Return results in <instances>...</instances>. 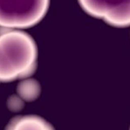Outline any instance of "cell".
<instances>
[{
    "instance_id": "7a4b0ae2",
    "label": "cell",
    "mask_w": 130,
    "mask_h": 130,
    "mask_svg": "<svg viewBox=\"0 0 130 130\" xmlns=\"http://www.w3.org/2000/svg\"><path fill=\"white\" fill-rule=\"evenodd\" d=\"M48 6L49 0H0V27L17 30L33 26Z\"/></svg>"
},
{
    "instance_id": "3957f363",
    "label": "cell",
    "mask_w": 130,
    "mask_h": 130,
    "mask_svg": "<svg viewBox=\"0 0 130 130\" xmlns=\"http://www.w3.org/2000/svg\"><path fill=\"white\" fill-rule=\"evenodd\" d=\"M90 15L102 18L113 27L130 26V0H79Z\"/></svg>"
},
{
    "instance_id": "277c9868",
    "label": "cell",
    "mask_w": 130,
    "mask_h": 130,
    "mask_svg": "<svg viewBox=\"0 0 130 130\" xmlns=\"http://www.w3.org/2000/svg\"><path fill=\"white\" fill-rule=\"evenodd\" d=\"M6 130H54L45 119L35 115L19 116L11 120Z\"/></svg>"
},
{
    "instance_id": "6da1fadb",
    "label": "cell",
    "mask_w": 130,
    "mask_h": 130,
    "mask_svg": "<svg viewBox=\"0 0 130 130\" xmlns=\"http://www.w3.org/2000/svg\"><path fill=\"white\" fill-rule=\"evenodd\" d=\"M37 50L32 38L19 30L0 33V80L27 76L34 70Z\"/></svg>"
}]
</instances>
